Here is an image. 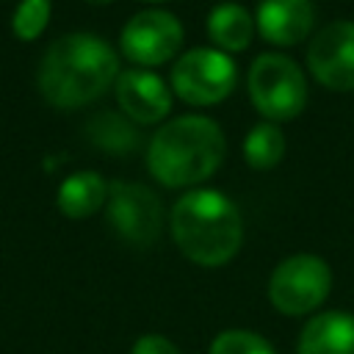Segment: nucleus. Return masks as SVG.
<instances>
[{"label":"nucleus","mask_w":354,"mask_h":354,"mask_svg":"<svg viewBox=\"0 0 354 354\" xmlns=\"http://www.w3.org/2000/svg\"><path fill=\"white\" fill-rule=\"evenodd\" d=\"M119 72L113 47L94 33L55 39L39 64V91L58 108H77L97 100Z\"/></svg>","instance_id":"obj_1"},{"label":"nucleus","mask_w":354,"mask_h":354,"mask_svg":"<svg viewBox=\"0 0 354 354\" xmlns=\"http://www.w3.org/2000/svg\"><path fill=\"white\" fill-rule=\"evenodd\" d=\"M171 238L199 266L227 263L243 238V221L230 196L213 188L183 194L171 207Z\"/></svg>","instance_id":"obj_2"},{"label":"nucleus","mask_w":354,"mask_h":354,"mask_svg":"<svg viewBox=\"0 0 354 354\" xmlns=\"http://www.w3.org/2000/svg\"><path fill=\"white\" fill-rule=\"evenodd\" d=\"M224 158L221 127L199 113L166 122L149 141V171L166 185H194L210 177Z\"/></svg>","instance_id":"obj_3"},{"label":"nucleus","mask_w":354,"mask_h":354,"mask_svg":"<svg viewBox=\"0 0 354 354\" xmlns=\"http://www.w3.org/2000/svg\"><path fill=\"white\" fill-rule=\"evenodd\" d=\"M249 94L263 116L290 119L307 102L304 72L282 53H263L249 66Z\"/></svg>","instance_id":"obj_4"},{"label":"nucleus","mask_w":354,"mask_h":354,"mask_svg":"<svg viewBox=\"0 0 354 354\" xmlns=\"http://www.w3.org/2000/svg\"><path fill=\"white\" fill-rule=\"evenodd\" d=\"M332 288L329 266L315 254H293L282 260L268 279V299L285 315L315 310Z\"/></svg>","instance_id":"obj_5"},{"label":"nucleus","mask_w":354,"mask_h":354,"mask_svg":"<svg viewBox=\"0 0 354 354\" xmlns=\"http://www.w3.org/2000/svg\"><path fill=\"white\" fill-rule=\"evenodd\" d=\"M235 77V64L224 50L194 47L177 58L171 69V88L194 105H210L232 91Z\"/></svg>","instance_id":"obj_6"},{"label":"nucleus","mask_w":354,"mask_h":354,"mask_svg":"<svg viewBox=\"0 0 354 354\" xmlns=\"http://www.w3.org/2000/svg\"><path fill=\"white\" fill-rule=\"evenodd\" d=\"M108 224L116 235L133 246H149L163 224L158 196L141 183H111L108 185Z\"/></svg>","instance_id":"obj_7"},{"label":"nucleus","mask_w":354,"mask_h":354,"mask_svg":"<svg viewBox=\"0 0 354 354\" xmlns=\"http://www.w3.org/2000/svg\"><path fill=\"white\" fill-rule=\"evenodd\" d=\"M183 41V25L174 14L160 8L138 11L122 28V53L136 64H163Z\"/></svg>","instance_id":"obj_8"},{"label":"nucleus","mask_w":354,"mask_h":354,"mask_svg":"<svg viewBox=\"0 0 354 354\" xmlns=\"http://www.w3.org/2000/svg\"><path fill=\"white\" fill-rule=\"evenodd\" d=\"M307 64L321 83L354 88V22L337 19L321 28L307 47Z\"/></svg>","instance_id":"obj_9"},{"label":"nucleus","mask_w":354,"mask_h":354,"mask_svg":"<svg viewBox=\"0 0 354 354\" xmlns=\"http://www.w3.org/2000/svg\"><path fill=\"white\" fill-rule=\"evenodd\" d=\"M116 100L138 122H155L171 108V88L147 69H127L116 77Z\"/></svg>","instance_id":"obj_10"},{"label":"nucleus","mask_w":354,"mask_h":354,"mask_svg":"<svg viewBox=\"0 0 354 354\" xmlns=\"http://www.w3.org/2000/svg\"><path fill=\"white\" fill-rule=\"evenodd\" d=\"M313 0H263L257 6V28L274 44H296L310 33Z\"/></svg>","instance_id":"obj_11"},{"label":"nucleus","mask_w":354,"mask_h":354,"mask_svg":"<svg viewBox=\"0 0 354 354\" xmlns=\"http://www.w3.org/2000/svg\"><path fill=\"white\" fill-rule=\"evenodd\" d=\"M299 354H354V315L340 310L315 315L301 329Z\"/></svg>","instance_id":"obj_12"},{"label":"nucleus","mask_w":354,"mask_h":354,"mask_svg":"<svg viewBox=\"0 0 354 354\" xmlns=\"http://www.w3.org/2000/svg\"><path fill=\"white\" fill-rule=\"evenodd\" d=\"M108 199V185L97 171H75L58 188V207L69 218H83L100 210Z\"/></svg>","instance_id":"obj_13"},{"label":"nucleus","mask_w":354,"mask_h":354,"mask_svg":"<svg viewBox=\"0 0 354 354\" xmlns=\"http://www.w3.org/2000/svg\"><path fill=\"white\" fill-rule=\"evenodd\" d=\"M252 17L238 3H218L207 17V33L221 50H243L252 39Z\"/></svg>","instance_id":"obj_14"},{"label":"nucleus","mask_w":354,"mask_h":354,"mask_svg":"<svg viewBox=\"0 0 354 354\" xmlns=\"http://www.w3.org/2000/svg\"><path fill=\"white\" fill-rule=\"evenodd\" d=\"M285 152V136L274 122H257L243 141V155L254 169L274 166Z\"/></svg>","instance_id":"obj_15"},{"label":"nucleus","mask_w":354,"mask_h":354,"mask_svg":"<svg viewBox=\"0 0 354 354\" xmlns=\"http://www.w3.org/2000/svg\"><path fill=\"white\" fill-rule=\"evenodd\" d=\"M86 130H88V136L100 147L113 149V152H124V149H130L136 144V130L124 119H119L116 113H100V116H94Z\"/></svg>","instance_id":"obj_16"},{"label":"nucleus","mask_w":354,"mask_h":354,"mask_svg":"<svg viewBox=\"0 0 354 354\" xmlns=\"http://www.w3.org/2000/svg\"><path fill=\"white\" fill-rule=\"evenodd\" d=\"M210 354H277V351L271 348V343L266 337H260L254 332L227 329L213 340Z\"/></svg>","instance_id":"obj_17"},{"label":"nucleus","mask_w":354,"mask_h":354,"mask_svg":"<svg viewBox=\"0 0 354 354\" xmlns=\"http://www.w3.org/2000/svg\"><path fill=\"white\" fill-rule=\"evenodd\" d=\"M50 19V0H22L14 11V33L19 39H36Z\"/></svg>","instance_id":"obj_18"},{"label":"nucleus","mask_w":354,"mask_h":354,"mask_svg":"<svg viewBox=\"0 0 354 354\" xmlns=\"http://www.w3.org/2000/svg\"><path fill=\"white\" fill-rule=\"evenodd\" d=\"M130 354H180V351L163 335H144V337L136 340V346H133Z\"/></svg>","instance_id":"obj_19"},{"label":"nucleus","mask_w":354,"mask_h":354,"mask_svg":"<svg viewBox=\"0 0 354 354\" xmlns=\"http://www.w3.org/2000/svg\"><path fill=\"white\" fill-rule=\"evenodd\" d=\"M91 3H111V0H91Z\"/></svg>","instance_id":"obj_20"}]
</instances>
